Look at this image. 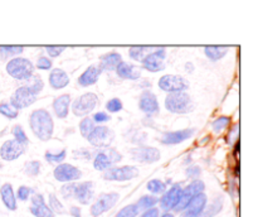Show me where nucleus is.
<instances>
[{"mask_svg": "<svg viewBox=\"0 0 258 217\" xmlns=\"http://www.w3.org/2000/svg\"><path fill=\"white\" fill-rule=\"evenodd\" d=\"M64 49L66 48L63 47V45H47V47H45V52H47V55L52 58L58 57V56L62 55V53L64 52Z\"/></svg>", "mask_w": 258, "mask_h": 217, "instance_id": "49530a36", "label": "nucleus"}, {"mask_svg": "<svg viewBox=\"0 0 258 217\" xmlns=\"http://www.w3.org/2000/svg\"><path fill=\"white\" fill-rule=\"evenodd\" d=\"M8 75L19 81H28L34 75V65L28 58L15 57L7 63Z\"/></svg>", "mask_w": 258, "mask_h": 217, "instance_id": "f03ea898", "label": "nucleus"}, {"mask_svg": "<svg viewBox=\"0 0 258 217\" xmlns=\"http://www.w3.org/2000/svg\"><path fill=\"white\" fill-rule=\"evenodd\" d=\"M106 108H107L108 113H118V111L122 110V101L117 97L111 98V100L107 101V103H106Z\"/></svg>", "mask_w": 258, "mask_h": 217, "instance_id": "79ce46f5", "label": "nucleus"}, {"mask_svg": "<svg viewBox=\"0 0 258 217\" xmlns=\"http://www.w3.org/2000/svg\"><path fill=\"white\" fill-rule=\"evenodd\" d=\"M120 199V194L116 193V192H111V193H103L101 194L97 198V201L91 206V214L93 217L101 216L105 212L110 211L117 201Z\"/></svg>", "mask_w": 258, "mask_h": 217, "instance_id": "f8f14e48", "label": "nucleus"}, {"mask_svg": "<svg viewBox=\"0 0 258 217\" xmlns=\"http://www.w3.org/2000/svg\"><path fill=\"white\" fill-rule=\"evenodd\" d=\"M139 213H140V209H139L138 204L131 203L121 208L115 217H138Z\"/></svg>", "mask_w": 258, "mask_h": 217, "instance_id": "2f4dec72", "label": "nucleus"}, {"mask_svg": "<svg viewBox=\"0 0 258 217\" xmlns=\"http://www.w3.org/2000/svg\"><path fill=\"white\" fill-rule=\"evenodd\" d=\"M23 50H24V47H22V45H2L0 47V56L4 58H15L18 55H22Z\"/></svg>", "mask_w": 258, "mask_h": 217, "instance_id": "c85d7f7f", "label": "nucleus"}, {"mask_svg": "<svg viewBox=\"0 0 258 217\" xmlns=\"http://www.w3.org/2000/svg\"><path fill=\"white\" fill-rule=\"evenodd\" d=\"M128 55H130L131 60L136 61V62H141L148 55V48L146 47H131L128 49Z\"/></svg>", "mask_w": 258, "mask_h": 217, "instance_id": "e433bc0d", "label": "nucleus"}, {"mask_svg": "<svg viewBox=\"0 0 258 217\" xmlns=\"http://www.w3.org/2000/svg\"><path fill=\"white\" fill-rule=\"evenodd\" d=\"M194 129H183V130H176V131H169L165 133L161 138V143L165 145H175V144H180L183 141L188 140L191 138L194 134Z\"/></svg>", "mask_w": 258, "mask_h": 217, "instance_id": "6ab92c4d", "label": "nucleus"}, {"mask_svg": "<svg viewBox=\"0 0 258 217\" xmlns=\"http://www.w3.org/2000/svg\"><path fill=\"white\" fill-rule=\"evenodd\" d=\"M38 95H35L27 85L20 86L10 97V105L15 108V110H22V108L29 107L30 105L35 102Z\"/></svg>", "mask_w": 258, "mask_h": 217, "instance_id": "423d86ee", "label": "nucleus"}, {"mask_svg": "<svg viewBox=\"0 0 258 217\" xmlns=\"http://www.w3.org/2000/svg\"><path fill=\"white\" fill-rule=\"evenodd\" d=\"M139 176V169L134 166H122V167H111L110 169L105 171L103 178L107 181L125 182L131 181Z\"/></svg>", "mask_w": 258, "mask_h": 217, "instance_id": "1a4fd4ad", "label": "nucleus"}, {"mask_svg": "<svg viewBox=\"0 0 258 217\" xmlns=\"http://www.w3.org/2000/svg\"><path fill=\"white\" fill-rule=\"evenodd\" d=\"M122 62V57H121L120 53L117 52H110L103 55L100 58V70L102 71H113L117 68V66Z\"/></svg>", "mask_w": 258, "mask_h": 217, "instance_id": "5701e85b", "label": "nucleus"}, {"mask_svg": "<svg viewBox=\"0 0 258 217\" xmlns=\"http://www.w3.org/2000/svg\"><path fill=\"white\" fill-rule=\"evenodd\" d=\"M66 155H67V150L63 149L59 153H50V151H47V153L44 154V158L45 160L50 164H60L66 159Z\"/></svg>", "mask_w": 258, "mask_h": 217, "instance_id": "c9c22d12", "label": "nucleus"}, {"mask_svg": "<svg viewBox=\"0 0 258 217\" xmlns=\"http://www.w3.org/2000/svg\"><path fill=\"white\" fill-rule=\"evenodd\" d=\"M75 188H76V183H66L63 184L62 188H60V194L64 199H70L73 198L75 196Z\"/></svg>", "mask_w": 258, "mask_h": 217, "instance_id": "37998d69", "label": "nucleus"}, {"mask_svg": "<svg viewBox=\"0 0 258 217\" xmlns=\"http://www.w3.org/2000/svg\"><path fill=\"white\" fill-rule=\"evenodd\" d=\"M0 114L8 119H15V118H18V115H19L18 110H15V108L13 107L9 102L0 103Z\"/></svg>", "mask_w": 258, "mask_h": 217, "instance_id": "ea45409f", "label": "nucleus"}, {"mask_svg": "<svg viewBox=\"0 0 258 217\" xmlns=\"http://www.w3.org/2000/svg\"><path fill=\"white\" fill-rule=\"evenodd\" d=\"M139 107L148 116H155L160 111L158 97H156L155 93L148 90L144 91L140 95V98H139Z\"/></svg>", "mask_w": 258, "mask_h": 217, "instance_id": "2eb2a0df", "label": "nucleus"}, {"mask_svg": "<svg viewBox=\"0 0 258 217\" xmlns=\"http://www.w3.org/2000/svg\"><path fill=\"white\" fill-rule=\"evenodd\" d=\"M30 201H32V206H39V204L45 203L44 196H43V194H40V193L33 194L32 198H30Z\"/></svg>", "mask_w": 258, "mask_h": 217, "instance_id": "3c124183", "label": "nucleus"}, {"mask_svg": "<svg viewBox=\"0 0 258 217\" xmlns=\"http://www.w3.org/2000/svg\"><path fill=\"white\" fill-rule=\"evenodd\" d=\"M27 86L35 93V95H39V92L43 90V87H44V82H43V80L39 76L33 75L32 77L28 80Z\"/></svg>", "mask_w": 258, "mask_h": 217, "instance_id": "72a5a7b5", "label": "nucleus"}, {"mask_svg": "<svg viewBox=\"0 0 258 217\" xmlns=\"http://www.w3.org/2000/svg\"><path fill=\"white\" fill-rule=\"evenodd\" d=\"M98 103V97L93 92H86L72 102V113L78 118H86L92 113Z\"/></svg>", "mask_w": 258, "mask_h": 217, "instance_id": "20e7f679", "label": "nucleus"}, {"mask_svg": "<svg viewBox=\"0 0 258 217\" xmlns=\"http://www.w3.org/2000/svg\"><path fill=\"white\" fill-rule=\"evenodd\" d=\"M228 52V48L227 47H217V45H208V47L204 48V53H206L207 57L211 61H218L222 60L224 56Z\"/></svg>", "mask_w": 258, "mask_h": 217, "instance_id": "bb28decb", "label": "nucleus"}, {"mask_svg": "<svg viewBox=\"0 0 258 217\" xmlns=\"http://www.w3.org/2000/svg\"><path fill=\"white\" fill-rule=\"evenodd\" d=\"M223 197H217V198H214V201L212 202L209 206L206 207V209H204L203 212H202V214L199 217H214L217 216V214L219 213V212L222 211V208H223Z\"/></svg>", "mask_w": 258, "mask_h": 217, "instance_id": "a878e982", "label": "nucleus"}, {"mask_svg": "<svg viewBox=\"0 0 258 217\" xmlns=\"http://www.w3.org/2000/svg\"><path fill=\"white\" fill-rule=\"evenodd\" d=\"M229 124H231V118H228V116H221V118L216 119L212 123V128H213V130L216 133H221L224 129L228 128Z\"/></svg>", "mask_w": 258, "mask_h": 217, "instance_id": "4c0bfd02", "label": "nucleus"}, {"mask_svg": "<svg viewBox=\"0 0 258 217\" xmlns=\"http://www.w3.org/2000/svg\"><path fill=\"white\" fill-rule=\"evenodd\" d=\"M146 188L153 194H164V192L166 191V183L160 179H151L146 184Z\"/></svg>", "mask_w": 258, "mask_h": 217, "instance_id": "7c9ffc66", "label": "nucleus"}, {"mask_svg": "<svg viewBox=\"0 0 258 217\" xmlns=\"http://www.w3.org/2000/svg\"><path fill=\"white\" fill-rule=\"evenodd\" d=\"M116 73L123 80H139L141 77L140 68L136 67L135 65H131L127 62H121L116 68Z\"/></svg>", "mask_w": 258, "mask_h": 217, "instance_id": "412c9836", "label": "nucleus"}, {"mask_svg": "<svg viewBox=\"0 0 258 217\" xmlns=\"http://www.w3.org/2000/svg\"><path fill=\"white\" fill-rule=\"evenodd\" d=\"M158 202H159V199L156 198L155 196H151V194H145V196H143L138 202H136V204H138V207L140 211H148V209L154 208V207L158 204Z\"/></svg>", "mask_w": 258, "mask_h": 217, "instance_id": "cd10ccee", "label": "nucleus"}, {"mask_svg": "<svg viewBox=\"0 0 258 217\" xmlns=\"http://www.w3.org/2000/svg\"><path fill=\"white\" fill-rule=\"evenodd\" d=\"M181 191H183V187L180 183H175L168 189V191L164 192L163 197L159 202H160L161 208L165 212L173 211L175 208V206L178 204L179 198L181 196Z\"/></svg>", "mask_w": 258, "mask_h": 217, "instance_id": "dca6fc26", "label": "nucleus"}, {"mask_svg": "<svg viewBox=\"0 0 258 217\" xmlns=\"http://www.w3.org/2000/svg\"><path fill=\"white\" fill-rule=\"evenodd\" d=\"M95 197L92 182H82V183H76L75 196L73 198L77 199L81 204H88L92 202Z\"/></svg>", "mask_w": 258, "mask_h": 217, "instance_id": "a211bd4d", "label": "nucleus"}, {"mask_svg": "<svg viewBox=\"0 0 258 217\" xmlns=\"http://www.w3.org/2000/svg\"><path fill=\"white\" fill-rule=\"evenodd\" d=\"M185 71L188 73H193L194 72V65L191 62H186L185 63Z\"/></svg>", "mask_w": 258, "mask_h": 217, "instance_id": "5fc2aeb1", "label": "nucleus"}, {"mask_svg": "<svg viewBox=\"0 0 258 217\" xmlns=\"http://www.w3.org/2000/svg\"><path fill=\"white\" fill-rule=\"evenodd\" d=\"M159 217H175V216H174L173 213H170V212H165V213L161 214V216H159Z\"/></svg>", "mask_w": 258, "mask_h": 217, "instance_id": "6e6d98bb", "label": "nucleus"}, {"mask_svg": "<svg viewBox=\"0 0 258 217\" xmlns=\"http://www.w3.org/2000/svg\"><path fill=\"white\" fill-rule=\"evenodd\" d=\"M239 138V124H234L233 126L229 130L228 135H227V143L228 144H234L236 141H238Z\"/></svg>", "mask_w": 258, "mask_h": 217, "instance_id": "c03bdc74", "label": "nucleus"}, {"mask_svg": "<svg viewBox=\"0 0 258 217\" xmlns=\"http://www.w3.org/2000/svg\"><path fill=\"white\" fill-rule=\"evenodd\" d=\"M131 156L134 160L143 164L155 163L160 159V150L154 146H138V148L131 149Z\"/></svg>", "mask_w": 258, "mask_h": 217, "instance_id": "4468645a", "label": "nucleus"}, {"mask_svg": "<svg viewBox=\"0 0 258 217\" xmlns=\"http://www.w3.org/2000/svg\"><path fill=\"white\" fill-rule=\"evenodd\" d=\"M165 58L166 50L164 48H158L154 52L148 53L141 63L149 72H160L165 70Z\"/></svg>", "mask_w": 258, "mask_h": 217, "instance_id": "9b49d317", "label": "nucleus"}, {"mask_svg": "<svg viewBox=\"0 0 258 217\" xmlns=\"http://www.w3.org/2000/svg\"><path fill=\"white\" fill-rule=\"evenodd\" d=\"M204 188H206V184H204L203 181H199V179H194V181H191L185 188H183L178 204H176L175 208H174L173 211L178 212V213H181V212L186 208V206H188V203L190 202V199L193 198L196 194L204 192Z\"/></svg>", "mask_w": 258, "mask_h": 217, "instance_id": "6e6552de", "label": "nucleus"}, {"mask_svg": "<svg viewBox=\"0 0 258 217\" xmlns=\"http://www.w3.org/2000/svg\"><path fill=\"white\" fill-rule=\"evenodd\" d=\"M165 107L169 113L188 114L193 110L194 103L188 92H173L165 97Z\"/></svg>", "mask_w": 258, "mask_h": 217, "instance_id": "7ed1b4c3", "label": "nucleus"}, {"mask_svg": "<svg viewBox=\"0 0 258 217\" xmlns=\"http://www.w3.org/2000/svg\"><path fill=\"white\" fill-rule=\"evenodd\" d=\"M0 196H2V201L4 206L10 211H15L17 209V197H15L14 189L10 183H4L0 188Z\"/></svg>", "mask_w": 258, "mask_h": 217, "instance_id": "393cba45", "label": "nucleus"}, {"mask_svg": "<svg viewBox=\"0 0 258 217\" xmlns=\"http://www.w3.org/2000/svg\"><path fill=\"white\" fill-rule=\"evenodd\" d=\"M113 139H115L113 130H111L110 128H107L105 125L95 126V129L87 136V140L91 145L101 149L111 146V144L113 143Z\"/></svg>", "mask_w": 258, "mask_h": 217, "instance_id": "39448f33", "label": "nucleus"}, {"mask_svg": "<svg viewBox=\"0 0 258 217\" xmlns=\"http://www.w3.org/2000/svg\"><path fill=\"white\" fill-rule=\"evenodd\" d=\"M32 193H33L32 188H29V187L27 186H20L19 188H18L17 197L20 199V201H28V199L30 198V196H32Z\"/></svg>", "mask_w": 258, "mask_h": 217, "instance_id": "a18cd8bd", "label": "nucleus"}, {"mask_svg": "<svg viewBox=\"0 0 258 217\" xmlns=\"http://www.w3.org/2000/svg\"><path fill=\"white\" fill-rule=\"evenodd\" d=\"M95 129V123L91 118L86 116V118L82 119V121L80 123V131H81V135L83 138H87L88 135L91 134V131Z\"/></svg>", "mask_w": 258, "mask_h": 217, "instance_id": "f704fd0d", "label": "nucleus"}, {"mask_svg": "<svg viewBox=\"0 0 258 217\" xmlns=\"http://www.w3.org/2000/svg\"><path fill=\"white\" fill-rule=\"evenodd\" d=\"M53 176L58 182L68 183V182L78 181L82 177V172L77 167L72 166L70 163H60L53 171Z\"/></svg>", "mask_w": 258, "mask_h": 217, "instance_id": "ddd939ff", "label": "nucleus"}, {"mask_svg": "<svg viewBox=\"0 0 258 217\" xmlns=\"http://www.w3.org/2000/svg\"><path fill=\"white\" fill-rule=\"evenodd\" d=\"M30 213L34 217H54L52 209L48 207L47 203L39 204V206H30Z\"/></svg>", "mask_w": 258, "mask_h": 217, "instance_id": "c756f323", "label": "nucleus"}, {"mask_svg": "<svg viewBox=\"0 0 258 217\" xmlns=\"http://www.w3.org/2000/svg\"><path fill=\"white\" fill-rule=\"evenodd\" d=\"M24 169H25V173H27L28 176L35 177V176H38L40 172V163L38 160L28 161V163L25 164Z\"/></svg>", "mask_w": 258, "mask_h": 217, "instance_id": "a19ab883", "label": "nucleus"}, {"mask_svg": "<svg viewBox=\"0 0 258 217\" xmlns=\"http://www.w3.org/2000/svg\"><path fill=\"white\" fill-rule=\"evenodd\" d=\"M52 65L53 62L50 61V58H47L44 57V56H42V57L38 58L37 61V68L38 70H43V71H47V70H50L52 68Z\"/></svg>", "mask_w": 258, "mask_h": 217, "instance_id": "de8ad7c7", "label": "nucleus"}, {"mask_svg": "<svg viewBox=\"0 0 258 217\" xmlns=\"http://www.w3.org/2000/svg\"><path fill=\"white\" fill-rule=\"evenodd\" d=\"M49 85L54 90H60L70 85V76L62 68H54L49 73Z\"/></svg>", "mask_w": 258, "mask_h": 217, "instance_id": "4be33fe9", "label": "nucleus"}, {"mask_svg": "<svg viewBox=\"0 0 258 217\" xmlns=\"http://www.w3.org/2000/svg\"><path fill=\"white\" fill-rule=\"evenodd\" d=\"M70 213L72 217H81V208L77 206H72L70 208Z\"/></svg>", "mask_w": 258, "mask_h": 217, "instance_id": "864d4df0", "label": "nucleus"}, {"mask_svg": "<svg viewBox=\"0 0 258 217\" xmlns=\"http://www.w3.org/2000/svg\"><path fill=\"white\" fill-rule=\"evenodd\" d=\"M201 172H202L201 167L190 166L188 169H186L185 174H186V177H188V178H191L194 181V179H197L199 176H201Z\"/></svg>", "mask_w": 258, "mask_h": 217, "instance_id": "09e8293b", "label": "nucleus"}, {"mask_svg": "<svg viewBox=\"0 0 258 217\" xmlns=\"http://www.w3.org/2000/svg\"><path fill=\"white\" fill-rule=\"evenodd\" d=\"M13 135H14V140L22 144V145L25 146L29 143V139H28L27 134L24 133V130H23V128L20 125H15L13 128Z\"/></svg>", "mask_w": 258, "mask_h": 217, "instance_id": "58836bf2", "label": "nucleus"}, {"mask_svg": "<svg viewBox=\"0 0 258 217\" xmlns=\"http://www.w3.org/2000/svg\"><path fill=\"white\" fill-rule=\"evenodd\" d=\"M234 174H236V176H239V164H237V166H236V169H234Z\"/></svg>", "mask_w": 258, "mask_h": 217, "instance_id": "4d7b16f0", "label": "nucleus"}, {"mask_svg": "<svg viewBox=\"0 0 258 217\" xmlns=\"http://www.w3.org/2000/svg\"><path fill=\"white\" fill-rule=\"evenodd\" d=\"M159 216H160V211H159V208L154 207V208L148 209V211H144L140 217H159Z\"/></svg>", "mask_w": 258, "mask_h": 217, "instance_id": "603ef678", "label": "nucleus"}, {"mask_svg": "<svg viewBox=\"0 0 258 217\" xmlns=\"http://www.w3.org/2000/svg\"><path fill=\"white\" fill-rule=\"evenodd\" d=\"M48 207L52 209L53 213H64V206L60 203L59 199L57 198L54 193H50L48 196Z\"/></svg>", "mask_w": 258, "mask_h": 217, "instance_id": "473e14b6", "label": "nucleus"}, {"mask_svg": "<svg viewBox=\"0 0 258 217\" xmlns=\"http://www.w3.org/2000/svg\"><path fill=\"white\" fill-rule=\"evenodd\" d=\"M101 73H102V71L100 70L98 66H95V65L90 66V67H88L87 70L80 76V78H78V85L82 86V87H87V86L95 85V83L98 81V78H100Z\"/></svg>", "mask_w": 258, "mask_h": 217, "instance_id": "aec40b11", "label": "nucleus"}, {"mask_svg": "<svg viewBox=\"0 0 258 217\" xmlns=\"http://www.w3.org/2000/svg\"><path fill=\"white\" fill-rule=\"evenodd\" d=\"M71 102H72V101H71V95H68V93L60 95L59 97L55 98V100L53 101V110H54L55 116L59 119L67 118Z\"/></svg>", "mask_w": 258, "mask_h": 217, "instance_id": "b1692460", "label": "nucleus"}, {"mask_svg": "<svg viewBox=\"0 0 258 217\" xmlns=\"http://www.w3.org/2000/svg\"><path fill=\"white\" fill-rule=\"evenodd\" d=\"M25 151V146L19 144L18 141L13 140H7L2 144L0 146V158L3 160L12 161L15 159L19 158L20 155H23V153Z\"/></svg>", "mask_w": 258, "mask_h": 217, "instance_id": "f3484780", "label": "nucleus"}, {"mask_svg": "<svg viewBox=\"0 0 258 217\" xmlns=\"http://www.w3.org/2000/svg\"><path fill=\"white\" fill-rule=\"evenodd\" d=\"M121 159H122V155L116 149L102 150L96 154L95 159H93V168L97 171H107L113 164L118 163Z\"/></svg>", "mask_w": 258, "mask_h": 217, "instance_id": "9d476101", "label": "nucleus"}, {"mask_svg": "<svg viewBox=\"0 0 258 217\" xmlns=\"http://www.w3.org/2000/svg\"><path fill=\"white\" fill-rule=\"evenodd\" d=\"M159 87L169 93L185 92L189 88L188 80L180 75H164L159 80Z\"/></svg>", "mask_w": 258, "mask_h": 217, "instance_id": "0eeeda50", "label": "nucleus"}, {"mask_svg": "<svg viewBox=\"0 0 258 217\" xmlns=\"http://www.w3.org/2000/svg\"><path fill=\"white\" fill-rule=\"evenodd\" d=\"M29 125L33 134L39 140L47 141L53 136L54 123H53V118L49 111H47L45 108H38L30 114Z\"/></svg>", "mask_w": 258, "mask_h": 217, "instance_id": "f257e3e1", "label": "nucleus"}, {"mask_svg": "<svg viewBox=\"0 0 258 217\" xmlns=\"http://www.w3.org/2000/svg\"><path fill=\"white\" fill-rule=\"evenodd\" d=\"M92 120L93 123L102 124L110 120V115H107V113H103V111H98V113H96L95 115H93Z\"/></svg>", "mask_w": 258, "mask_h": 217, "instance_id": "8fccbe9b", "label": "nucleus"}]
</instances>
